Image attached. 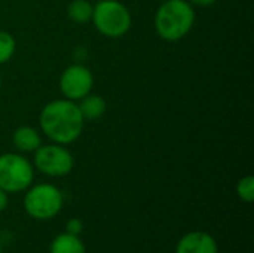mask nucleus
<instances>
[{
	"label": "nucleus",
	"mask_w": 254,
	"mask_h": 253,
	"mask_svg": "<svg viewBox=\"0 0 254 253\" xmlns=\"http://www.w3.org/2000/svg\"><path fill=\"white\" fill-rule=\"evenodd\" d=\"M25 210L39 219H48L55 216L63 206L61 192L51 185L34 186L25 197Z\"/></svg>",
	"instance_id": "nucleus-5"
},
{
	"label": "nucleus",
	"mask_w": 254,
	"mask_h": 253,
	"mask_svg": "<svg viewBox=\"0 0 254 253\" xmlns=\"http://www.w3.org/2000/svg\"><path fill=\"white\" fill-rule=\"evenodd\" d=\"M238 195L246 201H253L254 179L252 176H247V177L240 180V183H238Z\"/></svg>",
	"instance_id": "nucleus-14"
},
{
	"label": "nucleus",
	"mask_w": 254,
	"mask_h": 253,
	"mask_svg": "<svg viewBox=\"0 0 254 253\" xmlns=\"http://www.w3.org/2000/svg\"><path fill=\"white\" fill-rule=\"evenodd\" d=\"M101 1H106V0H101Z\"/></svg>",
	"instance_id": "nucleus-20"
},
{
	"label": "nucleus",
	"mask_w": 254,
	"mask_h": 253,
	"mask_svg": "<svg viewBox=\"0 0 254 253\" xmlns=\"http://www.w3.org/2000/svg\"><path fill=\"white\" fill-rule=\"evenodd\" d=\"M13 52H15V39L6 31H0V64L9 61Z\"/></svg>",
	"instance_id": "nucleus-13"
},
{
	"label": "nucleus",
	"mask_w": 254,
	"mask_h": 253,
	"mask_svg": "<svg viewBox=\"0 0 254 253\" xmlns=\"http://www.w3.org/2000/svg\"><path fill=\"white\" fill-rule=\"evenodd\" d=\"M43 133L60 145L74 142L83 128V116L71 100H57L46 104L40 113Z\"/></svg>",
	"instance_id": "nucleus-1"
},
{
	"label": "nucleus",
	"mask_w": 254,
	"mask_h": 253,
	"mask_svg": "<svg viewBox=\"0 0 254 253\" xmlns=\"http://www.w3.org/2000/svg\"><path fill=\"white\" fill-rule=\"evenodd\" d=\"M52 253H85L80 240L71 234H63L52 243Z\"/></svg>",
	"instance_id": "nucleus-11"
},
{
	"label": "nucleus",
	"mask_w": 254,
	"mask_h": 253,
	"mask_svg": "<svg viewBox=\"0 0 254 253\" xmlns=\"http://www.w3.org/2000/svg\"><path fill=\"white\" fill-rule=\"evenodd\" d=\"M6 204H7V198H6V194H4V191L0 188V210H3L4 207H6Z\"/></svg>",
	"instance_id": "nucleus-16"
},
{
	"label": "nucleus",
	"mask_w": 254,
	"mask_h": 253,
	"mask_svg": "<svg viewBox=\"0 0 254 253\" xmlns=\"http://www.w3.org/2000/svg\"><path fill=\"white\" fill-rule=\"evenodd\" d=\"M216 0H192V3H195V4H198V6H210V4H213Z\"/></svg>",
	"instance_id": "nucleus-17"
},
{
	"label": "nucleus",
	"mask_w": 254,
	"mask_h": 253,
	"mask_svg": "<svg viewBox=\"0 0 254 253\" xmlns=\"http://www.w3.org/2000/svg\"><path fill=\"white\" fill-rule=\"evenodd\" d=\"M33 180V169L30 163L16 155L4 154L0 157V188L7 192L25 189Z\"/></svg>",
	"instance_id": "nucleus-4"
},
{
	"label": "nucleus",
	"mask_w": 254,
	"mask_h": 253,
	"mask_svg": "<svg viewBox=\"0 0 254 253\" xmlns=\"http://www.w3.org/2000/svg\"><path fill=\"white\" fill-rule=\"evenodd\" d=\"M13 145L24 152L37 151L40 148V136L31 127H21L13 133Z\"/></svg>",
	"instance_id": "nucleus-9"
},
{
	"label": "nucleus",
	"mask_w": 254,
	"mask_h": 253,
	"mask_svg": "<svg viewBox=\"0 0 254 253\" xmlns=\"http://www.w3.org/2000/svg\"><path fill=\"white\" fill-rule=\"evenodd\" d=\"M94 79L91 72L83 66L68 67L60 81V88L63 94L70 100H79L89 94Z\"/></svg>",
	"instance_id": "nucleus-7"
},
{
	"label": "nucleus",
	"mask_w": 254,
	"mask_h": 253,
	"mask_svg": "<svg viewBox=\"0 0 254 253\" xmlns=\"http://www.w3.org/2000/svg\"><path fill=\"white\" fill-rule=\"evenodd\" d=\"M67 231H68V234H71V236H77V234L82 231V222L77 221V219H71V221L67 224Z\"/></svg>",
	"instance_id": "nucleus-15"
},
{
	"label": "nucleus",
	"mask_w": 254,
	"mask_h": 253,
	"mask_svg": "<svg viewBox=\"0 0 254 253\" xmlns=\"http://www.w3.org/2000/svg\"><path fill=\"white\" fill-rule=\"evenodd\" d=\"M34 161L37 169L49 176H64L73 167V158L70 152L57 145L39 148Z\"/></svg>",
	"instance_id": "nucleus-6"
},
{
	"label": "nucleus",
	"mask_w": 254,
	"mask_h": 253,
	"mask_svg": "<svg viewBox=\"0 0 254 253\" xmlns=\"http://www.w3.org/2000/svg\"><path fill=\"white\" fill-rule=\"evenodd\" d=\"M0 252H1V246H0Z\"/></svg>",
	"instance_id": "nucleus-19"
},
{
	"label": "nucleus",
	"mask_w": 254,
	"mask_h": 253,
	"mask_svg": "<svg viewBox=\"0 0 254 253\" xmlns=\"http://www.w3.org/2000/svg\"><path fill=\"white\" fill-rule=\"evenodd\" d=\"M94 7L86 0H74L68 6V16L79 24H85L92 19Z\"/></svg>",
	"instance_id": "nucleus-12"
},
{
	"label": "nucleus",
	"mask_w": 254,
	"mask_h": 253,
	"mask_svg": "<svg viewBox=\"0 0 254 253\" xmlns=\"http://www.w3.org/2000/svg\"><path fill=\"white\" fill-rule=\"evenodd\" d=\"M195 22V12L185 0H165L156 12L155 27L158 34L168 42L185 37Z\"/></svg>",
	"instance_id": "nucleus-2"
},
{
	"label": "nucleus",
	"mask_w": 254,
	"mask_h": 253,
	"mask_svg": "<svg viewBox=\"0 0 254 253\" xmlns=\"http://www.w3.org/2000/svg\"><path fill=\"white\" fill-rule=\"evenodd\" d=\"M0 85H1V78H0Z\"/></svg>",
	"instance_id": "nucleus-18"
},
{
	"label": "nucleus",
	"mask_w": 254,
	"mask_h": 253,
	"mask_svg": "<svg viewBox=\"0 0 254 253\" xmlns=\"http://www.w3.org/2000/svg\"><path fill=\"white\" fill-rule=\"evenodd\" d=\"M79 110L83 116V119H98L106 112V101L100 95H85L82 98V103L79 106Z\"/></svg>",
	"instance_id": "nucleus-10"
},
{
	"label": "nucleus",
	"mask_w": 254,
	"mask_h": 253,
	"mask_svg": "<svg viewBox=\"0 0 254 253\" xmlns=\"http://www.w3.org/2000/svg\"><path fill=\"white\" fill-rule=\"evenodd\" d=\"M92 19L97 30L107 37H121L131 27V15L128 9L115 0L100 1L94 7Z\"/></svg>",
	"instance_id": "nucleus-3"
},
{
	"label": "nucleus",
	"mask_w": 254,
	"mask_h": 253,
	"mask_svg": "<svg viewBox=\"0 0 254 253\" xmlns=\"http://www.w3.org/2000/svg\"><path fill=\"white\" fill-rule=\"evenodd\" d=\"M177 253H217L216 242L204 233L188 234L177 246Z\"/></svg>",
	"instance_id": "nucleus-8"
},
{
	"label": "nucleus",
	"mask_w": 254,
	"mask_h": 253,
	"mask_svg": "<svg viewBox=\"0 0 254 253\" xmlns=\"http://www.w3.org/2000/svg\"><path fill=\"white\" fill-rule=\"evenodd\" d=\"M162 1H165V0H162Z\"/></svg>",
	"instance_id": "nucleus-21"
}]
</instances>
